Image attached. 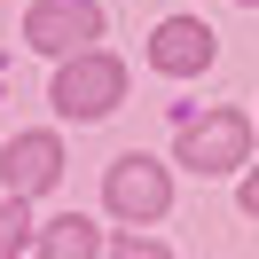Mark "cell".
<instances>
[{
    "label": "cell",
    "instance_id": "1",
    "mask_svg": "<svg viewBox=\"0 0 259 259\" xmlns=\"http://www.w3.org/2000/svg\"><path fill=\"white\" fill-rule=\"evenodd\" d=\"M118 102H126V63L102 48H79L63 63V79H55V110L63 118H110Z\"/></svg>",
    "mask_w": 259,
    "mask_h": 259
},
{
    "label": "cell",
    "instance_id": "3",
    "mask_svg": "<svg viewBox=\"0 0 259 259\" xmlns=\"http://www.w3.org/2000/svg\"><path fill=\"white\" fill-rule=\"evenodd\" d=\"M102 204L118 212V220H165V204H173V181H165L157 157H118L110 181H102Z\"/></svg>",
    "mask_w": 259,
    "mask_h": 259
},
{
    "label": "cell",
    "instance_id": "9",
    "mask_svg": "<svg viewBox=\"0 0 259 259\" xmlns=\"http://www.w3.org/2000/svg\"><path fill=\"white\" fill-rule=\"evenodd\" d=\"M243 212H259V173H251V181H243Z\"/></svg>",
    "mask_w": 259,
    "mask_h": 259
},
{
    "label": "cell",
    "instance_id": "6",
    "mask_svg": "<svg viewBox=\"0 0 259 259\" xmlns=\"http://www.w3.org/2000/svg\"><path fill=\"white\" fill-rule=\"evenodd\" d=\"M149 55H157V71H173V79H196V71L212 63V32L196 16H173L149 32Z\"/></svg>",
    "mask_w": 259,
    "mask_h": 259
},
{
    "label": "cell",
    "instance_id": "5",
    "mask_svg": "<svg viewBox=\"0 0 259 259\" xmlns=\"http://www.w3.org/2000/svg\"><path fill=\"white\" fill-rule=\"evenodd\" d=\"M0 173H8V189H16V196L55 189V173H63V142H55V134H16L8 157H0Z\"/></svg>",
    "mask_w": 259,
    "mask_h": 259
},
{
    "label": "cell",
    "instance_id": "7",
    "mask_svg": "<svg viewBox=\"0 0 259 259\" xmlns=\"http://www.w3.org/2000/svg\"><path fill=\"white\" fill-rule=\"evenodd\" d=\"M39 251L87 259V251H102V228H95V220H55V228H39Z\"/></svg>",
    "mask_w": 259,
    "mask_h": 259
},
{
    "label": "cell",
    "instance_id": "2",
    "mask_svg": "<svg viewBox=\"0 0 259 259\" xmlns=\"http://www.w3.org/2000/svg\"><path fill=\"white\" fill-rule=\"evenodd\" d=\"M24 39L39 55H79V48L102 39V8L95 0H39L32 16H24Z\"/></svg>",
    "mask_w": 259,
    "mask_h": 259
},
{
    "label": "cell",
    "instance_id": "8",
    "mask_svg": "<svg viewBox=\"0 0 259 259\" xmlns=\"http://www.w3.org/2000/svg\"><path fill=\"white\" fill-rule=\"evenodd\" d=\"M32 243V212H24V196H8L0 204V251H24Z\"/></svg>",
    "mask_w": 259,
    "mask_h": 259
},
{
    "label": "cell",
    "instance_id": "4",
    "mask_svg": "<svg viewBox=\"0 0 259 259\" xmlns=\"http://www.w3.org/2000/svg\"><path fill=\"white\" fill-rule=\"evenodd\" d=\"M243 149H251V126L236 110H204L181 134V165L189 173H228V165H243Z\"/></svg>",
    "mask_w": 259,
    "mask_h": 259
}]
</instances>
